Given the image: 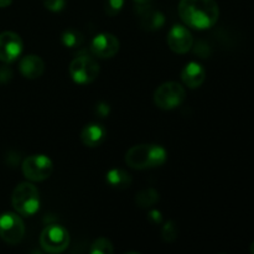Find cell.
<instances>
[{"label": "cell", "mask_w": 254, "mask_h": 254, "mask_svg": "<svg viewBox=\"0 0 254 254\" xmlns=\"http://www.w3.org/2000/svg\"><path fill=\"white\" fill-rule=\"evenodd\" d=\"M179 15L188 26L206 30L217 22L220 9L215 0H180Z\"/></svg>", "instance_id": "6da1fadb"}, {"label": "cell", "mask_w": 254, "mask_h": 254, "mask_svg": "<svg viewBox=\"0 0 254 254\" xmlns=\"http://www.w3.org/2000/svg\"><path fill=\"white\" fill-rule=\"evenodd\" d=\"M168 159L165 149L158 144H139L129 149L126 163L136 170H145L161 166Z\"/></svg>", "instance_id": "7a4b0ae2"}, {"label": "cell", "mask_w": 254, "mask_h": 254, "mask_svg": "<svg viewBox=\"0 0 254 254\" xmlns=\"http://www.w3.org/2000/svg\"><path fill=\"white\" fill-rule=\"evenodd\" d=\"M11 203L19 215L34 216L40 208L39 190L31 181L19 184L12 191Z\"/></svg>", "instance_id": "3957f363"}, {"label": "cell", "mask_w": 254, "mask_h": 254, "mask_svg": "<svg viewBox=\"0 0 254 254\" xmlns=\"http://www.w3.org/2000/svg\"><path fill=\"white\" fill-rule=\"evenodd\" d=\"M22 174L31 183H40L51 176L54 171V163L44 154L30 155L22 161Z\"/></svg>", "instance_id": "277c9868"}, {"label": "cell", "mask_w": 254, "mask_h": 254, "mask_svg": "<svg viewBox=\"0 0 254 254\" xmlns=\"http://www.w3.org/2000/svg\"><path fill=\"white\" fill-rule=\"evenodd\" d=\"M186 98L185 88L178 82H165L156 88L154 93V103L165 111L178 108Z\"/></svg>", "instance_id": "5b68a950"}, {"label": "cell", "mask_w": 254, "mask_h": 254, "mask_svg": "<svg viewBox=\"0 0 254 254\" xmlns=\"http://www.w3.org/2000/svg\"><path fill=\"white\" fill-rule=\"evenodd\" d=\"M69 245L68 231L61 225H50L40 235V246L47 253H62Z\"/></svg>", "instance_id": "8992f818"}, {"label": "cell", "mask_w": 254, "mask_h": 254, "mask_svg": "<svg viewBox=\"0 0 254 254\" xmlns=\"http://www.w3.org/2000/svg\"><path fill=\"white\" fill-rule=\"evenodd\" d=\"M25 236V225L17 213L0 215V238L7 245H17Z\"/></svg>", "instance_id": "52a82bcc"}, {"label": "cell", "mask_w": 254, "mask_h": 254, "mask_svg": "<svg viewBox=\"0 0 254 254\" xmlns=\"http://www.w3.org/2000/svg\"><path fill=\"white\" fill-rule=\"evenodd\" d=\"M69 74L76 83H92L99 74V64L89 56L76 57L69 64Z\"/></svg>", "instance_id": "ba28073f"}, {"label": "cell", "mask_w": 254, "mask_h": 254, "mask_svg": "<svg viewBox=\"0 0 254 254\" xmlns=\"http://www.w3.org/2000/svg\"><path fill=\"white\" fill-rule=\"evenodd\" d=\"M24 44L16 32L4 31L0 34V61L11 64L21 55Z\"/></svg>", "instance_id": "9c48e42d"}, {"label": "cell", "mask_w": 254, "mask_h": 254, "mask_svg": "<svg viewBox=\"0 0 254 254\" xmlns=\"http://www.w3.org/2000/svg\"><path fill=\"white\" fill-rule=\"evenodd\" d=\"M169 47L175 54H186L191 50L193 45V37L188 27L184 25H174L166 37Z\"/></svg>", "instance_id": "30bf717a"}, {"label": "cell", "mask_w": 254, "mask_h": 254, "mask_svg": "<svg viewBox=\"0 0 254 254\" xmlns=\"http://www.w3.org/2000/svg\"><path fill=\"white\" fill-rule=\"evenodd\" d=\"M92 54L99 59H111L119 51V40L109 32H102L91 42Z\"/></svg>", "instance_id": "8fae6325"}, {"label": "cell", "mask_w": 254, "mask_h": 254, "mask_svg": "<svg viewBox=\"0 0 254 254\" xmlns=\"http://www.w3.org/2000/svg\"><path fill=\"white\" fill-rule=\"evenodd\" d=\"M181 79L189 88H197L205 82L206 71L202 64L197 62H189L181 72Z\"/></svg>", "instance_id": "7c38bea8"}, {"label": "cell", "mask_w": 254, "mask_h": 254, "mask_svg": "<svg viewBox=\"0 0 254 254\" xmlns=\"http://www.w3.org/2000/svg\"><path fill=\"white\" fill-rule=\"evenodd\" d=\"M139 20L144 29L146 30H158L165 22V17L159 10L153 9L150 5L144 4L138 9Z\"/></svg>", "instance_id": "4fadbf2b"}, {"label": "cell", "mask_w": 254, "mask_h": 254, "mask_svg": "<svg viewBox=\"0 0 254 254\" xmlns=\"http://www.w3.org/2000/svg\"><path fill=\"white\" fill-rule=\"evenodd\" d=\"M20 73L29 79H36L42 76L45 71V64L41 57L36 55H27L19 64Z\"/></svg>", "instance_id": "5bb4252c"}, {"label": "cell", "mask_w": 254, "mask_h": 254, "mask_svg": "<svg viewBox=\"0 0 254 254\" xmlns=\"http://www.w3.org/2000/svg\"><path fill=\"white\" fill-rule=\"evenodd\" d=\"M107 136V131L103 126L98 123H89L82 129L81 140L82 143L89 148L99 146L104 141Z\"/></svg>", "instance_id": "9a60e30c"}, {"label": "cell", "mask_w": 254, "mask_h": 254, "mask_svg": "<svg viewBox=\"0 0 254 254\" xmlns=\"http://www.w3.org/2000/svg\"><path fill=\"white\" fill-rule=\"evenodd\" d=\"M106 180L108 185L112 188L117 189V190H124V189L129 188L131 185V175L127 173L126 170L122 169H111L108 173L106 174Z\"/></svg>", "instance_id": "2e32d148"}, {"label": "cell", "mask_w": 254, "mask_h": 254, "mask_svg": "<svg viewBox=\"0 0 254 254\" xmlns=\"http://www.w3.org/2000/svg\"><path fill=\"white\" fill-rule=\"evenodd\" d=\"M158 201H159V193L158 191L154 190V189H145V190L139 191L135 196L136 205L141 208L151 207V206L155 205Z\"/></svg>", "instance_id": "e0dca14e"}, {"label": "cell", "mask_w": 254, "mask_h": 254, "mask_svg": "<svg viewBox=\"0 0 254 254\" xmlns=\"http://www.w3.org/2000/svg\"><path fill=\"white\" fill-rule=\"evenodd\" d=\"M62 44L64 45L66 47H69V49H72V47H78L79 45L83 42V36H82V34L79 31H77V30H66V31L62 34Z\"/></svg>", "instance_id": "ac0fdd59"}, {"label": "cell", "mask_w": 254, "mask_h": 254, "mask_svg": "<svg viewBox=\"0 0 254 254\" xmlns=\"http://www.w3.org/2000/svg\"><path fill=\"white\" fill-rule=\"evenodd\" d=\"M92 254H112L113 253V245L107 238H98L91 246Z\"/></svg>", "instance_id": "d6986e66"}, {"label": "cell", "mask_w": 254, "mask_h": 254, "mask_svg": "<svg viewBox=\"0 0 254 254\" xmlns=\"http://www.w3.org/2000/svg\"><path fill=\"white\" fill-rule=\"evenodd\" d=\"M161 235H163L164 241H166V242H173L174 240H176V237H178V228H176L175 223L173 221H168L163 226Z\"/></svg>", "instance_id": "ffe728a7"}, {"label": "cell", "mask_w": 254, "mask_h": 254, "mask_svg": "<svg viewBox=\"0 0 254 254\" xmlns=\"http://www.w3.org/2000/svg\"><path fill=\"white\" fill-rule=\"evenodd\" d=\"M124 0H106L104 1V7H106V12L109 16H116L119 14L122 9H123Z\"/></svg>", "instance_id": "44dd1931"}, {"label": "cell", "mask_w": 254, "mask_h": 254, "mask_svg": "<svg viewBox=\"0 0 254 254\" xmlns=\"http://www.w3.org/2000/svg\"><path fill=\"white\" fill-rule=\"evenodd\" d=\"M44 5L50 11H61L66 5V0H44Z\"/></svg>", "instance_id": "7402d4cb"}, {"label": "cell", "mask_w": 254, "mask_h": 254, "mask_svg": "<svg viewBox=\"0 0 254 254\" xmlns=\"http://www.w3.org/2000/svg\"><path fill=\"white\" fill-rule=\"evenodd\" d=\"M12 78V71L9 66L0 67V83H7Z\"/></svg>", "instance_id": "603a6c76"}, {"label": "cell", "mask_w": 254, "mask_h": 254, "mask_svg": "<svg viewBox=\"0 0 254 254\" xmlns=\"http://www.w3.org/2000/svg\"><path fill=\"white\" fill-rule=\"evenodd\" d=\"M148 220L150 221L153 225H160L163 222V215H161L160 211L158 210H151L148 213Z\"/></svg>", "instance_id": "cb8c5ba5"}, {"label": "cell", "mask_w": 254, "mask_h": 254, "mask_svg": "<svg viewBox=\"0 0 254 254\" xmlns=\"http://www.w3.org/2000/svg\"><path fill=\"white\" fill-rule=\"evenodd\" d=\"M96 109H97V114H98L99 117H108L109 112H111L108 103H104V102H101V103L97 104Z\"/></svg>", "instance_id": "d4e9b609"}, {"label": "cell", "mask_w": 254, "mask_h": 254, "mask_svg": "<svg viewBox=\"0 0 254 254\" xmlns=\"http://www.w3.org/2000/svg\"><path fill=\"white\" fill-rule=\"evenodd\" d=\"M12 0H0V7H6L11 4Z\"/></svg>", "instance_id": "484cf974"}, {"label": "cell", "mask_w": 254, "mask_h": 254, "mask_svg": "<svg viewBox=\"0 0 254 254\" xmlns=\"http://www.w3.org/2000/svg\"><path fill=\"white\" fill-rule=\"evenodd\" d=\"M135 2H138L139 5H144V4H150L153 0H134Z\"/></svg>", "instance_id": "4316f807"}, {"label": "cell", "mask_w": 254, "mask_h": 254, "mask_svg": "<svg viewBox=\"0 0 254 254\" xmlns=\"http://www.w3.org/2000/svg\"><path fill=\"white\" fill-rule=\"evenodd\" d=\"M250 251H251V253L254 254V241H253V242H252V245H251V247H250Z\"/></svg>", "instance_id": "83f0119b"}]
</instances>
